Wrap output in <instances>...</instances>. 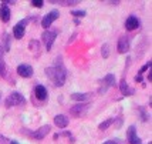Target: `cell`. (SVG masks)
<instances>
[{"label": "cell", "instance_id": "17", "mask_svg": "<svg viewBox=\"0 0 152 144\" xmlns=\"http://www.w3.org/2000/svg\"><path fill=\"white\" fill-rule=\"evenodd\" d=\"M92 97V94L91 93H74V94H71V99L73 100H76V101H87V100H90Z\"/></svg>", "mask_w": 152, "mask_h": 144}, {"label": "cell", "instance_id": "24", "mask_svg": "<svg viewBox=\"0 0 152 144\" xmlns=\"http://www.w3.org/2000/svg\"><path fill=\"white\" fill-rule=\"evenodd\" d=\"M151 62H149V63H147V64H145V66H144V67H142V69H141V72H139V76H141V74H142V73L145 72V70H148V69H151Z\"/></svg>", "mask_w": 152, "mask_h": 144}, {"label": "cell", "instance_id": "1", "mask_svg": "<svg viewBox=\"0 0 152 144\" xmlns=\"http://www.w3.org/2000/svg\"><path fill=\"white\" fill-rule=\"evenodd\" d=\"M46 74L48 76V78L57 86L61 87L66 83V77H67V70L63 64L58 66H53V67H47L46 69Z\"/></svg>", "mask_w": 152, "mask_h": 144}, {"label": "cell", "instance_id": "3", "mask_svg": "<svg viewBox=\"0 0 152 144\" xmlns=\"http://www.w3.org/2000/svg\"><path fill=\"white\" fill-rule=\"evenodd\" d=\"M58 34V29H54V30H46L43 34H41V40L44 43V47L47 50H51L53 47V43L56 40V37Z\"/></svg>", "mask_w": 152, "mask_h": 144}, {"label": "cell", "instance_id": "11", "mask_svg": "<svg viewBox=\"0 0 152 144\" xmlns=\"http://www.w3.org/2000/svg\"><path fill=\"white\" fill-rule=\"evenodd\" d=\"M125 27L127 30H135L139 27V19L137 16H129L125 22Z\"/></svg>", "mask_w": 152, "mask_h": 144}, {"label": "cell", "instance_id": "23", "mask_svg": "<svg viewBox=\"0 0 152 144\" xmlns=\"http://www.w3.org/2000/svg\"><path fill=\"white\" fill-rule=\"evenodd\" d=\"M43 4H44L43 0H33V6L34 7H43Z\"/></svg>", "mask_w": 152, "mask_h": 144}, {"label": "cell", "instance_id": "20", "mask_svg": "<svg viewBox=\"0 0 152 144\" xmlns=\"http://www.w3.org/2000/svg\"><path fill=\"white\" fill-rule=\"evenodd\" d=\"M0 76H3V77L6 76V64H4L3 60L0 62Z\"/></svg>", "mask_w": 152, "mask_h": 144}, {"label": "cell", "instance_id": "21", "mask_svg": "<svg viewBox=\"0 0 152 144\" xmlns=\"http://www.w3.org/2000/svg\"><path fill=\"white\" fill-rule=\"evenodd\" d=\"M101 51H102V53H101L102 57H108V54H110V53H108V44H104L102 49H101Z\"/></svg>", "mask_w": 152, "mask_h": 144}, {"label": "cell", "instance_id": "13", "mask_svg": "<svg viewBox=\"0 0 152 144\" xmlns=\"http://www.w3.org/2000/svg\"><path fill=\"white\" fill-rule=\"evenodd\" d=\"M50 130H51V127H50L48 124H47V126H41L37 131L34 133V139H36V140H43V139L50 133Z\"/></svg>", "mask_w": 152, "mask_h": 144}, {"label": "cell", "instance_id": "7", "mask_svg": "<svg viewBox=\"0 0 152 144\" xmlns=\"http://www.w3.org/2000/svg\"><path fill=\"white\" fill-rule=\"evenodd\" d=\"M90 107V104H77V106H73L70 108V114L73 117H81L87 113V110Z\"/></svg>", "mask_w": 152, "mask_h": 144}, {"label": "cell", "instance_id": "30", "mask_svg": "<svg viewBox=\"0 0 152 144\" xmlns=\"http://www.w3.org/2000/svg\"><path fill=\"white\" fill-rule=\"evenodd\" d=\"M10 144H19V143H17V141H11Z\"/></svg>", "mask_w": 152, "mask_h": 144}, {"label": "cell", "instance_id": "18", "mask_svg": "<svg viewBox=\"0 0 152 144\" xmlns=\"http://www.w3.org/2000/svg\"><path fill=\"white\" fill-rule=\"evenodd\" d=\"M112 123H114V118H108V120H105L104 123H101V124L98 126V128H100V130H107Z\"/></svg>", "mask_w": 152, "mask_h": 144}, {"label": "cell", "instance_id": "22", "mask_svg": "<svg viewBox=\"0 0 152 144\" xmlns=\"http://www.w3.org/2000/svg\"><path fill=\"white\" fill-rule=\"evenodd\" d=\"M138 111H139V113H141V116H142V121H148V116L145 114L144 107H139V108H138Z\"/></svg>", "mask_w": 152, "mask_h": 144}, {"label": "cell", "instance_id": "16", "mask_svg": "<svg viewBox=\"0 0 152 144\" xmlns=\"http://www.w3.org/2000/svg\"><path fill=\"white\" fill-rule=\"evenodd\" d=\"M0 19L6 23V22H9L10 20V7H7V4H1V7H0Z\"/></svg>", "mask_w": 152, "mask_h": 144}, {"label": "cell", "instance_id": "19", "mask_svg": "<svg viewBox=\"0 0 152 144\" xmlns=\"http://www.w3.org/2000/svg\"><path fill=\"white\" fill-rule=\"evenodd\" d=\"M71 14H73V16H76V17H84L87 13H85L84 10H73V11H71Z\"/></svg>", "mask_w": 152, "mask_h": 144}, {"label": "cell", "instance_id": "9", "mask_svg": "<svg viewBox=\"0 0 152 144\" xmlns=\"http://www.w3.org/2000/svg\"><path fill=\"white\" fill-rule=\"evenodd\" d=\"M17 73H19V76H21L24 78H30L33 76V67L30 64H20L17 67Z\"/></svg>", "mask_w": 152, "mask_h": 144}, {"label": "cell", "instance_id": "5", "mask_svg": "<svg viewBox=\"0 0 152 144\" xmlns=\"http://www.w3.org/2000/svg\"><path fill=\"white\" fill-rule=\"evenodd\" d=\"M115 84V76L114 74H107L105 77H104V80H102V87L100 89V94H104V93H107L108 91V89L110 87H112Z\"/></svg>", "mask_w": 152, "mask_h": 144}, {"label": "cell", "instance_id": "8", "mask_svg": "<svg viewBox=\"0 0 152 144\" xmlns=\"http://www.w3.org/2000/svg\"><path fill=\"white\" fill-rule=\"evenodd\" d=\"M26 23H27V20H23V22L17 23L13 27V36L16 37V39H21V37L24 36V33H26Z\"/></svg>", "mask_w": 152, "mask_h": 144}, {"label": "cell", "instance_id": "2", "mask_svg": "<svg viewBox=\"0 0 152 144\" xmlns=\"http://www.w3.org/2000/svg\"><path fill=\"white\" fill-rule=\"evenodd\" d=\"M26 103V99L23 94L13 91L9 94V97L6 99V107H11V106H23Z\"/></svg>", "mask_w": 152, "mask_h": 144}, {"label": "cell", "instance_id": "12", "mask_svg": "<svg viewBox=\"0 0 152 144\" xmlns=\"http://www.w3.org/2000/svg\"><path fill=\"white\" fill-rule=\"evenodd\" d=\"M68 123H70V120H68V117H67V116L58 114V116H56V117H54V124H56L57 127H60V128L67 127V126H68Z\"/></svg>", "mask_w": 152, "mask_h": 144}, {"label": "cell", "instance_id": "10", "mask_svg": "<svg viewBox=\"0 0 152 144\" xmlns=\"http://www.w3.org/2000/svg\"><path fill=\"white\" fill-rule=\"evenodd\" d=\"M117 50H118V53H128L129 51V40L127 39V37H121L119 39V41H118V46H117Z\"/></svg>", "mask_w": 152, "mask_h": 144}, {"label": "cell", "instance_id": "15", "mask_svg": "<svg viewBox=\"0 0 152 144\" xmlns=\"http://www.w3.org/2000/svg\"><path fill=\"white\" fill-rule=\"evenodd\" d=\"M119 90H121V93H122L124 96H132V94L135 93V90L131 89L125 80H121V83H119Z\"/></svg>", "mask_w": 152, "mask_h": 144}, {"label": "cell", "instance_id": "6", "mask_svg": "<svg viewBox=\"0 0 152 144\" xmlns=\"http://www.w3.org/2000/svg\"><path fill=\"white\" fill-rule=\"evenodd\" d=\"M127 140H128L129 144H142L141 140L138 139V136H137V128H135V126H129V127H128Z\"/></svg>", "mask_w": 152, "mask_h": 144}, {"label": "cell", "instance_id": "29", "mask_svg": "<svg viewBox=\"0 0 152 144\" xmlns=\"http://www.w3.org/2000/svg\"><path fill=\"white\" fill-rule=\"evenodd\" d=\"M104 144H117L115 141H112V140H108V141H105Z\"/></svg>", "mask_w": 152, "mask_h": 144}, {"label": "cell", "instance_id": "14", "mask_svg": "<svg viewBox=\"0 0 152 144\" xmlns=\"http://www.w3.org/2000/svg\"><path fill=\"white\" fill-rule=\"evenodd\" d=\"M34 94H36V97L38 100H46L47 99V89L44 86L38 84V86L34 87Z\"/></svg>", "mask_w": 152, "mask_h": 144}, {"label": "cell", "instance_id": "27", "mask_svg": "<svg viewBox=\"0 0 152 144\" xmlns=\"http://www.w3.org/2000/svg\"><path fill=\"white\" fill-rule=\"evenodd\" d=\"M135 81H137V83H141V81H142V76H139V74H138V76L135 77Z\"/></svg>", "mask_w": 152, "mask_h": 144}, {"label": "cell", "instance_id": "25", "mask_svg": "<svg viewBox=\"0 0 152 144\" xmlns=\"http://www.w3.org/2000/svg\"><path fill=\"white\" fill-rule=\"evenodd\" d=\"M3 53H4V49H3V44H1V41H0V62L3 60Z\"/></svg>", "mask_w": 152, "mask_h": 144}, {"label": "cell", "instance_id": "28", "mask_svg": "<svg viewBox=\"0 0 152 144\" xmlns=\"http://www.w3.org/2000/svg\"><path fill=\"white\" fill-rule=\"evenodd\" d=\"M66 4H68V6H76V4H78V1H66Z\"/></svg>", "mask_w": 152, "mask_h": 144}, {"label": "cell", "instance_id": "4", "mask_svg": "<svg viewBox=\"0 0 152 144\" xmlns=\"http://www.w3.org/2000/svg\"><path fill=\"white\" fill-rule=\"evenodd\" d=\"M58 16H60L58 10H51L50 13H47V14L43 17V20H41V26H43V29L47 30V29L51 26V23H53L54 20L58 19Z\"/></svg>", "mask_w": 152, "mask_h": 144}, {"label": "cell", "instance_id": "26", "mask_svg": "<svg viewBox=\"0 0 152 144\" xmlns=\"http://www.w3.org/2000/svg\"><path fill=\"white\" fill-rule=\"evenodd\" d=\"M9 141H7V139L6 137H3V136H0V144H7ZM10 144V143H9Z\"/></svg>", "mask_w": 152, "mask_h": 144}]
</instances>
